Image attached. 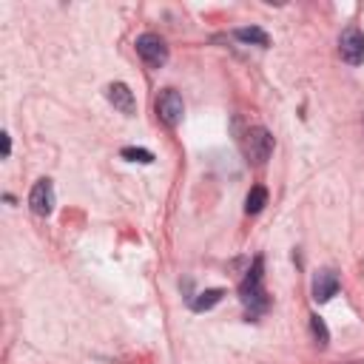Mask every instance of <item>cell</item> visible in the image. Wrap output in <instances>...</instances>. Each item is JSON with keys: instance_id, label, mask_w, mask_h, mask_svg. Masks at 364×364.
<instances>
[{"instance_id": "1", "label": "cell", "mask_w": 364, "mask_h": 364, "mask_svg": "<svg viewBox=\"0 0 364 364\" xmlns=\"http://www.w3.org/2000/svg\"><path fill=\"white\" fill-rule=\"evenodd\" d=\"M239 299H242V304H245V310H247V318H256V316H262V313L270 307V296H267V290H264V259H262V256L253 259L247 276L242 279V284H239Z\"/></svg>"}, {"instance_id": "4", "label": "cell", "mask_w": 364, "mask_h": 364, "mask_svg": "<svg viewBox=\"0 0 364 364\" xmlns=\"http://www.w3.org/2000/svg\"><path fill=\"white\" fill-rule=\"evenodd\" d=\"M338 54L344 63L350 65H361L364 63V34L358 26H347L338 37Z\"/></svg>"}, {"instance_id": "13", "label": "cell", "mask_w": 364, "mask_h": 364, "mask_svg": "<svg viewBox=\"0 0 364 364\" xmlns=\"http://www.w3.org/2000/svg\"><path fill=\"white\" fill-rule=\"evenodd\" d=\"M119 156L128 159V162H142V165H151L154 162V154L148 148H122Z\"/></svg>"}, {"instance_id": "11", "label": "cell", "mask_w": 364, "mask_h": 364, "mask_svg": "<svg viewBox=\"0 0 364 364\" xmlns=\"http://www.w3.org/2000/svg\"><path fill=\"white\" fill-rule=\"evenodd\" d=\"M264 205H267V188L253 185V188H250V193L245 196V213L256 216V213H262V208H264Z\"/></svg>"}, {"instance_id": "7", "label": "cell", "mask_w": 364, "mask_h": 364, "mask_svg": "<svg viewBox=\"0 0 364 364\" xmlns=\"http://www.w3.org/2000/svg\"><path fill=\"white\" fill-rule=\"evenodd\" d=\"M105 97H108V102L119 111V114H125V117H131V114H136V100H134V91L125 85V82H111L108 88H105Z\"/></svg>"}, {"instance_id": "10", "label": "cell", "mask_w": 364, "mask_h": 364, "mask_svg": "<svg viewBox=\"0 0 364 364\" xmlns=\"http://www.w3.org/2000/svg\"><path fill=\"white\" fill-rule=\"evenodd\" d=\"M222 296H225V290H219V287L202 290V293H196V299L191 301V310H196V313H205V310H210L213 304H219V301H222Z\"/></svg>"}, {"instance_id": "12", "label": "cell", "mask_w": 364, "mask_h": 364, "mask_svg": "<svg viewBox=\"0 0 364 364\" xmlns=\"http://www.w3.org/2000/svg\"><path fill=\"white\" fill-rule=\"evenodd\" d=\"M310 330H313V338H316L321 347H327V341H330V330H327V324H324V318H321L318 313L310 316Z\"/></svg>"}, {"instance_id": "6", "label": "cell", "mask_w": 364, "mask_h": 364, "mask_svg": "<svg viewBox=\"0 0 364 364\" xmlns=\"http://www.w3.org/2000/svg\"><path fill=\"white\" fill-rule=\"evenodd\" d=\"M28 208L37 213V216H48L54 210V185L48 176L37 179L31 185V193H28Z\"/></svg>"}, {"instance_id": "14", "label": "cell", "mask_w": 364, "mask_h": 364, "mask_svg": "<svg viewBox=\"0 0 364 364\" xmlns=\"http://www.w3.org/2000/svg\"><path fill=\"white\" fill-rule=\"evenodd\" d=\"M0 139H3V156H9V154H11V139H9V134H0Z\"/></svg>"}, {"instance_id": "9", "label": "cell", "mask_w": 364, "mask_h": 364, "mask_svg": "<svg viewBox=\"0 0 364 364\" xmlns=\"http://www.w3.org/2000/svg\"><path fill=\"white\" fill-rule=\"evenodd\" d=\"M233 37H236V40H242V43H250V46H262V48H267V46H270L267 31H264V28H259V26L236 28V31H233Z\"/></svg>"}, {"instance_id": "8", "label": "cell", "mask_w": 364, "mask_h": 364, "mask_svg": "<svg viewBox=\"0 0 364 364\" xmlns=\"http://www.w3.org/2000/svg\"><path fill=\"white\" fill-rule=\"evenodd\" d=\"M336 293H338V273L330 270V267L318 270L316 279H313V299H316L318 304H324V301H330Z\"/></svg>"}, {"instance_id": "2", "label": "cell", "mask_w": 364, "mask_h": 364, "mask_svg": "<svg viewBox=\"0 0 364 364\" xmlns=\"http://www.w3.org/2000/svg\"><path fill=\"white\" fill-rule=\"evenodd\" d=\"M242 151H245L247 162H253V165H264L267 156L273 154V136H270V131L262 128V125L247 128L245 136H242Z\"/></svg>"}, {"instance_id": "3", "label": "cell", "mask_w": 364, "mask_h": 364, "mask_svg": "<svg viewBox=\"0 0 364 364\" xmlns=\"http://www.w3.org/2000/svg\"><path fill=\"white\" fill-rule=\"evenodd\" d=\"M136 54L142 57V63H145L148 68H162V65L168 63V46H165V40H162L159 34H154V31H145V34L136 37Z\"/></svg>"}, {"instance_id": "5", "label": "cell", "mask_w": 364, "mask_h": 364, "mask_svg": "<svg viewBox=\"0 0 364 364\" xmlns=\"http://www.w3.org/2000/svg\"><path fill=\"white\" fill-rule=\"evenodd\" d=\"M156 114H159V119H162L168 128H176V125L182 122V114H185L182 97H179L173 88H165V91L156 97Z\"/></svg>"}]
</instances>
